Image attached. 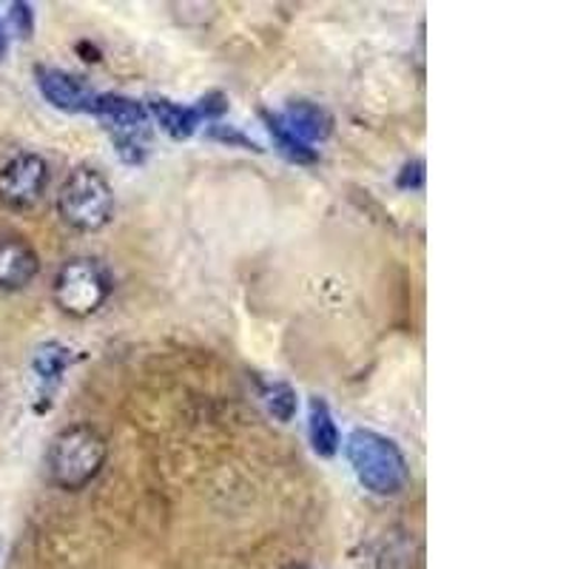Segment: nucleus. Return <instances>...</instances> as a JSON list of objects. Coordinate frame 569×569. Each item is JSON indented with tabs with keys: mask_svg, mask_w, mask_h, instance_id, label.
Here are the masks:
<instances>
[{
	"mask_svg": "<svg viewBox=\"0 0 569 569\" xmlns=\"http://www.w3.org/2000/svg\"><path fill=\"white\" fill-rule=\"evenodd\" d=\"M106 459H109V445L98 427L69 425L54 436L46 450V472L60 490L80 492L98 479Z\"/></svg>",
	"mask_w": 569,
	"mask_h": 569,
	"instance_id": "obj_1",
	"label": "nucleus"
},
{
	"mask_svg": "<svg viewBox=\"0 0 569 569\" xmlns=\"http://www.w3.org/2000/svg\"><path fill=\"white\" fill-rule=\"evenodd\" d=\"M345 456H348L356 481L373 496H396L408 487V459L388 436L359 427L345 441Z\"/></svg>",
	"mask_w": 569,
	"mask_h": 569,
	"instance_id": "obj_2",
	"label": "nucleus"
},
{
	"mask_svg": "<svg viewBox=\"0 0 569 569\" xmlns=\"http://www.w3.org/2000/svg\"><path fill=\"white\" fill-rule=\"evenodd\" d=\"M58 213L74 231H103L114 217V191L109 180L91 166L74 169L58 191Z\"/></svg>",
	"mask_w": 569,
	"mask_h": 569,
	"instance_id": "obj_3",
	"label": "nucleus"
},
{
	"mask_svg": "<svg viewBox=\"0 0 569 569\" xmlns=\"http://www.w3.org/2000/svg\"><path fill=\"white\" fill-rule=\"evenodd\" d=\"M111 277L98 259L74 257L60 266L52 279V299L60 313L71 319H86L98 313L111 297Z\"/></svg>",
	"mask_w": 569,
	"mask_h": 569,
	"instance_id": "obj_4",
	"label": "nucleus"
},
{
	"mask_svg": "<svg viewBox=\"0 0 569 569\" xmlns=\"http://www.w3.org/2000/svg\"><path fill=\"white\" fill-rule=\"evenodd\" d=\"M91 114L106 126L126 162H142L149 151V109L146 106L123 94H98L91 103Z\"/></svg>",
	"mask_w": 569,
	"mask_h": 569,
	"instance_id": "obj_5",
	"label": "nucleus"
},
{
	"mask_svg": "<svg viewBox=\"0 0 569 569\" xmlns=\"http://www.w3.org/2000/svg\"><path fill=\"white\" fill-rule=\"evenodd\" d=\"M49 188V162L23 151L0 169V206L9 211H32Z\"/></svg>",
	"mask_w": 569,
	"mask_h": 569,
	"instance_id": "obj_6",
	"label": "nucleus"
},
{
	"mask_svg": "<svg viewBox=\"0 0 569 569\" xmlns=\"http://www.w3.org/2000/svg\"><path fill=\"white\" fill-rule=\"evenodd\" d=\"M34 78H38V89L46 98V103L54 106L58 111H66V114L91 111V103L98 98V94L86 86L83 78L69 74V71L63 69H46V66H38V69H34Z\"/></svg>",
	"mask_w": 569,
	"mask_h": 569,
	"instance_id": "obj_7",
	"label": "nucleus"
},
{
	"mask_svg": "<svg viewBox=\"0 0 569 569\" xmlns=\"http://www.w3.org/2000/svg\"><path fill=\"white\" fill-rule=\"evenodd\" d=\"M40 273V257L20 233H0V291H23Z\"/></svg>",
	"mask_w": 569,
	"mask_h": 569,
	"instance_id": "obj_8",
	"label": "nucleus"
},
{
	"mask_svg": "<svg viewBox=\"0 0 569 569\" xmlns=\"http://www.w3.org/2000/svg\"><path fill=\"white\" fill-rule=\"evenodd\" d=\"M277 117L284 129L291 131L299 142L311 146V149H313V142L328 140L330 131H333V120H330L328 111L317 103H308V100L291 103L284 114H277Z\"/></svg>",
	"mask_w": 569,
	"mask_h": 569,
	"instance_id": "obj_9",
	"label": "nucleus"
},
{
	"mask_svg": "<svg viewBox=\"0 0 569 569\" xmlns=\"http://www.w3.org/2000/svg\"><path fill=\"white\" fill-rule=\"evenodd\" d=\"M71 350L60 342H46L34 350L32 356V370H34V379H38V393L40 399L49 405L54 390L60 388L63 382L66 370L71 365Z\"/></svg>",
	"mask_w": 569,
	"mask_h": 569,
	"instance_id": "obj_10",
	"label": "nucleus"
},
{
	"mask_svg": "<svg viewBox=\"0 0 569 569\" xmlns=\"http://www.w3.org/2000/svg\"><path fill=\"white\" fill-rule=\"evenodd\" d=\"M146 109H149V117H154L157 123H160V129L169 137H174V140H188L202 123L197 106H182L174 103V100L151 98Z\"/></svg>",
	"mask_w": 569,
	"mask_h": 569,
	"instance_id": "obj_11",
	"label": "nucleus"
},
{
	"mask_svg": "<svg viewBox=\"0 0 569 569\" xmlns=\"http://www.w3.org/2000/svg\"><path fill=\"white\" fill-rule=\"evenodd\" d=\"M308 436H311L313 453L322 456V459H333L339 453V445H342V436H339V427L333 421L328 401L325 399H311V413H308Z\"/></svg>",
	"mask_w": 569,
	"mask_h": 569,
	"instance_id": "obj_12",
	"label": "nucleus"
},
{
	"mask_svg": "<svg viewBox=\"0 0 569 569\" xmlns=\"http://www.w3.org/2000/svg\"><path fill=\"white\" fill-rule=\"evenodd\" d=\"M266 117V123H268V131H271L273 142H277V149L282 151L288 160L293 162H317V149H311V146H305V142H299L297 137L291 134V131L284 129L282 123H279V117L277 114H262Z\"/></svg>",
	"mask_w": 569,
	"mask_h": 569,
	"instance_id": "obj_13",
	"label": "nucleus"
},
{
	"mask_svg": "<svg viewBox=\"0 0 569 569\" xmlns=\"http://www.w3.org/2000/svg\"><path fill=\"white\" fill-rule=\"evenodd\" d=\"M262 399H266L268 410L277 416L279 421H291L297 416V390L284 382H271L262 388Z\"/></svg>",
	"mask_w": 569,
	"mask_h": 569,
	"instance_id": "obj_14",
	"label": "nucleus"
},
{
	"mask_svg": "<svg viewBox=\"0 0 569 569\" xmlns=\"http://www.w3.org/2000/svg\"><path fill=\"white\" fill-rule=\"evenodd\" d=\"M396 186H399L401 191H421V188H425V160L416 157V160L405 162L399 177H396Z\"/></svg>",
	"mask_w": 569,
	"mask_h": 569,
	"instance_id": "obj_15",
	"label": "nucleus"
},
{
	"mask_svg": "<svg viewBox=\"0 0 569 569\" xmlns=\"http://www.w3.org/2000/svg\"><path fill=\"white\" fill-rule=\"evenodd\" d=\"M197 111H200L202 120H217V117H222L228 111V98L220 94V91H211V94H206V98L197 103Z\"/></svg>",
	"mask_w": 569,
	"mask_h": 569,
	"instance_id": "obj_16",
	"label": "nucleus"
},
{
	"mask_svg": "<svg viewBox=\"0 0 569 569\" xmlns=\"http://www.w3.org/2000/svg\"><path fill=\"white\" fill-rule=\"evenodd\" d=\"M9 20H12L14 32H18L20 38H29V34H32V7H29V3H12Z\"/></svg>",
	"mask_w": 569,
	"mask_h": 569,
	"instance_id": "obj_17",
	"label": "nucleus"
},
{
	"mask_svg": "<svg viewBox=\"0 0 569 569\" xmlns=\"http://www.w3.org/2000/svg\"><path fill=\"white\" fill-rule=\"evenodd\" d=\"M7 49H9V38H7V29L0 23V60L7 58Z\"/></svg>",
	"mask_w": 569,
	"mask_h": 569,
	"instance_id": "obj_18",
	"label": "nucleus"
},
{
	"mask_svg": "<svg viewBox=\"0 0 569 569\" xmlns=\"http://www.w3.org/2000/svg\"><path fill=\"white\" fill-rule=\"evenodd\" d=\"M282 569H311V567H305V563H288V567H282Z\"/></svg>",
	"mask_w": 569,
	"mask_h": 569,
	"instance_id": "obj_19",
	"label": "nucleus"
}]
</instances>
